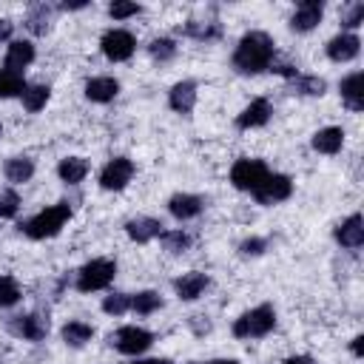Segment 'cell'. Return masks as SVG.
I'll return each instance as SVG.
<instances>
[{
    "label": "cell",
    "mask_w": 364,
    "mask_h": 364,
    "mask_svg": "<svg viewBox=\"0 0 364 364\" xmlns=\"http://www.w3.org/2000/svg\"><path fill=\"white\" fill-rule=\"evenodd\" d=\"M119 91V82L114 77H94L85 82V97L94 102H111Z\"/></svg>",
    "instance_id": "cell-19"
},
{
    "label": "cell",
    "mask_w": 364,
    "mask_h": 364,
    "mask_svg": "<svg viewBox=\"0 0 364 364\" xmlns=\"http://www.w3.org/2000/svg\"><path fill=\"white\" fill-rule=\"evenodd\" d=\"M293 88L304 97H321L327 91V82L321 77H293Z\"/></svg>",
    "instance_id": "cell-28"
},
{
    "label": "cell",
    "mask_w": 364,
    "mask_h": 364,
    "mask_svg": "<svg viewBox=\"0 0 364 364\" xmlns=\"http://www.w3.org/2000/svg\"><path fill=\"white\" fill-rule=\"evenodd\" d=\"M48 102V85H26V91H23V105H26V111H40L43 105Z\"/></svg>",
    "instance_id": "cell-29"
},
{
    "label": "cell",
    "mask_w": 364,
    "mask_h": 364,
    "mask_svg": "<svg viewBox=\"0 0 364 364\" xmlns=\"http://www.w3.org/2000/svg\"><path fill=\"white\" fill-rule=\"evenodd\" d=\"M270 111H273L270 102L259 97V100H253V102L236 117V125H239V128H259V125H264V122L270 119Z\"/></svg>",
    "instance_id": "cell-18"
},
{
    "label": "cell",
    "mask_w": 364,
    "mask_h": 364,
    "mask_svg": "<svg viewBox=\"0 0 364 364\" xmlns=\"http://www.w3.org/2000/svg\"><path fill=\"white\" fill-rule=\"evenodd\" d=\"M276 324V310L270 304H259L247 313H242L233 324V336L236 338H259V336H267Z\"/></svg>",
    "instance_id": "cell-3"
},
{
    "label": "cell",
    "mask_w": 364,
    "mask_h": 364,
    "mask_svg": "<svg viewBox=\"0 0 364 364\" xmlns=\"http://www.w3.org/2000/svg\"><path fill=\"white\" fill-rule=\"evenodd\" d=\"M361 341H364L361 336H355V338H353V353H355V355H361V353H364V344H361Z\"/></svg>",
    "instance_id": "cell-42"
},
{
    "label": "cell",
    "mask_w": 364,
    "mask_h": 364,
    "mask_svg": "<svg viewBox=\"0 0 364 364\" xmlns=\"http://www.w3.org/2000/svg\"><path fill=\"white\" fill-rule=\"evenodd\" d=\"M23 91H26L23 74L9 71V68H0V97L6 100V97H17V94H23Z\"/></svg>",
    "instance_id": "cell-26"
},
{
    "label": "cell",
    "mask_w": 364,
    "mask_h": 364,
    "mask_svg": "<svg viewBox=\"0 0 364 364\" xmlns=\"http://www.w3.org/2000/svg\"><path fill=\"white\" fill-rule=\"evenodd\" d=\"M9 37H11V23L0 20V40H9Z\"/></svg>",
    "instance_id": "cell-40"
},
{
    "label": "cell",
    "mask_w": 364,
    "mask_h": 364,
    "mask_svg": "<svg viewBox=\"0 0 364 364\" xmlns=\"http://www.w3.org/2000/svg\"><path fill=\"white\" fill-rule=\"evenodd\" d=\"M358 48H361V40L355 34H350V31H341L327 43V57L336 60V63H347V60H353L358 54Z\"/></svg>",
    "instance_id": "cell-11"
},
{
    "label": "cell",
    "mask_w": 364,
    "mask_h": 364,
    "mask_svg": "<svg viewBox=\"0 0 364 364\" xmlns=\"http://www.w3.org/2000/svg\"><path fill=\"white\" fill-rule=\"evenodd\" d=\"M336 239H338V245H344V247H361V242H364V222H361V216L358 213H353V216H347L338 228H336Z\"/></svg>",
    "instance_id": "cell-16"
},
{
    "label": "cell",
    "mask_w": 364,
    "mask_h": 364,
    "mask_svg": "<svg viewBox=\"0 0 364 364\" xmlns=\"http://www.w3.org/2000/svg\"><path fill=\"white\" fill-rule=\"evenodd\" d=\"M185 34H191L196 40H213V37H219V23H196V20H191L185 26Z\"/></svg>",
    "instance_id": "cell-33"
},
{
    "label": "cell",
    "mask_w": 364,
    "mask_h": 364,
    "mask_svg": "<svg viewBox=\"0 0 364 364\" xmlns=\"http://www.w3.org/2000/svg\"><path fill=\"white\" fill-rule=\"evenodd\" d=\"M321 14H324V6L321 3L304 0V3H299V9L290 17V28L293 31H310V28H316L321 23Z\"/></svg>",
    "instance_id": "cell-10"
},
{
    "label": "cell",
    "mask_w": 364,
    "mask_h": 364,
    "mask_svg": "<svg viewBox=\"0 0 364 364\" xmlns=\"http://www.w3.org/2000/svg\"><path fill=\"white\" fill-rule=\"evenodd\" d=\"M284 364H316L313 358H307V355H296V358H287Z\"/></svg>",
    "instance_id": "cell-41"
},
{
    "label": "cell",
    "mask_w": 364,
    "mask_h": 364,
    "mask_svg": "<svg viewBox=\"0 0 364 364\" xmlns=\"http://www.w3.org/2000/svg\"><path fill=\"white\" fill-rule=\"evenodd\" d=\"M136 364H168V361H162V358H145V361H136Z\"/></svg>",
    "instance_id": "cell-45"
},
{
    "label": "cell",
    "mask_w": 364,
    "mask_h": 364,
    "mask_svg": "<svg viewBox=\"0 0 364 364\" xmlns=\"http://www.w3.org/2000/svg\"><path fill=\"white\" fill-rule=\"evenodd\" d=\"M162 247L168 253H185L191 247V236L182 230H162Z\"/></svg>",
    "instance_id": "cell-31"
},
{
    "label": "cell",
    "mask_w": 364,
    "mask_h": 364,
    "mask_svg": "<svg viewBox=\"0 0 364 364\" xmlns=\"http://www.w3.org/2000/svg\"><path fill=\"white\" fill-rule=\"evenodd\" d=\"M276 48H273V37L264 34V31H247L236 51H233V65L236 71L242 74H259L264 68H270V60H273Z\"/></svg>",
    "instance_id": "cell-1"
},
{
    "label": "cell",
    "mask_w": 364,
    "mask_h": 364,
    "mask_svg": "<svg viewBox=\"0 0 364 364\" xmlns=\"http://www.w3.org/2000/svg\"><path fill=\"white\" fill-rule=\"evenodd\" d=\"M11 330L23 338H31V341H40L46 333H48V318L40 316V313H31V316H17V321L11 324Z\"/></svg>",
    "instance_id": "cell-17"
},
{
    "label": "cell",
    "mask_w": 364,
    "mask_h": 364,
    "mask_svg": "<svg viewBox=\"0 0 364 364\" xmlns=\"http://www.w3.org/2000/svg\"><path fill=\"white\" fill-rule=\"evenodd\" d=\"M341 145H344V131L336 128V125L321 128V131L313 134V148H316L318 154H338Z\"/></svg>",
    "instance_id": "cell-22"
},
{
    "label": "cell",
    "mask_w": 364,
    "mask_h": 364,
    "mask_svg": "<svg viewBox=\"0 0 364 364\" xmlns=\"http://www.w3.org/2000/svg\"><path fill=\"white\" fill-rule=\"evenodd\" d=\"M111 344L119 350V353H125V355H139V353H145L151 344H154V336L148 333V330H142V327H119L114 336H111Z\"/></svg>",
    "instance_id": "cell-6"
},
{
    "label": "cell",
    "mask_w": 364,
    "mask_h": 364,
    "mask_svg": "<svg viewBox=\"0 0 364 364\" xmlns=\"http://www.w3.org/2000/svg\"><path fill=\"white\" fill-rule=\"evenodd\" d=\"M361 23H364V3L361 0L350 3L347 9H341V26L344 28H358Z\"/></svg>",
    "instance_id": "cell-32"
},
{
    "label": "cell",
    "mask_w": 364,
    "mask_h": 364,
    "mask_svg": "<svg viewBox=\"0 0 364 364\" xmlns=\"http://www.w3.org/2000/svg\"><path fill=\"white\" fill-rule=\"evenodd\" d=\"M85 6H88V0H77V3H63V9H71V11H74V9H85Z\"/></svg>",
    "instance_id": "cell-43"
},
{
    "label": "cell",
    "mask_w": 364,
    "mask_h": 364,
    "mask_svg": "<svg viewBox=\"0 0 364 364\" xmlns=\"http://www.w3.org/2000/svg\"><path fill=\"white\" fill-rule=\"evenodd\" d=\"M341 100L350 111H361L364 108V74L355 71L350 77L341 80Z\"/></svg>",
    "instance_id": "cell-14"
},
{
    "label": "cell",
    "mask_w": 364,
    "mask_h": 364,
    "mask_svg": "<svg viewBox=\"0 0 364 364\" xmlns=\"http://www.w3.org/2000/svg\"><path fill=\"white\" fill-rule=\"evenodd\" d=\"M208 364H239V361H233V358H213V361H208Z\"/></svg>",
    "instance_id": "cell-44"
},
{
    "label": "cell",
    "mask_w": 364,
    "mask_h": 364,
    "mask_svg": "<svg viewBox=\"0 0 364 364\" xmlns=\"http://www.w3.org/2000/svg\"><path fill=\"white\" fill-rule=\"evenodd\" d=\"M168 102H171V108H173L176 114H191L193 105H196V85H193L191 80L176 82V85L171 88V94H168Z\"/></svg>",
    "instance_id": "cell-15"
},
{
    "label": "cell",
    "mask_w": 364,
    "mask_h": 364,
    "mask_svg": "<svg viewBox=\"0 0 364 364\" xmlns=\"http://www.w3.org/2000/svg\"><path fill=\"white\" fill-rule=\"evenodd\" d=\"M0 131H3V128H0Z\"/></svg>",
    "instance_id": "cell-46"
},
{
    "label": "cell",
    "mask_w": 364,
    "mask_h": 364,
    "mask_svg": "<svg viewBox=\"0 0 364 364\" xmlns=\"http://www.w3.org/2000/svg\"><path fill=\"white\" fill-rule=\"evenodd\" d=\"M48 20H51V9H48L46 3H37V6L28 11V20H26V26H28V31H34V34H46V28H48Z\"/></svg>",
    "instance_id": "cell-27"
},
{
    "label": "cell",
    "mask_w": 364,
    "mask_h": 364,
    "mask_svg": "<svg viewBox=\"0 0 364 364\" xmlns=\"http://www.w3.org/2000/svg\"><path fill=\"white\" fill-rule=\"evenodd\" d=\"M168 210H171L176 219H193V216H199V210H202V199L193 196V193H173V196L168 199Z\"/></svg>",
    "instance_id": "cell-20"
},
{
    "label": "cell",
    "mask_w": 364,
    "mask_h": 364,
    "mask_svg": "<svg viewBox=\"0 0 364 364\" xmlns=\"http://www.w3.org/2000/svg\"><path fill=\"white\" fill-rule=\"evenodd\" d=\"M125 230H128V236H131L134 242L145 245V242H151V239L162 236V222H159V219H154V216H136V219H128Z\"/></svg>",
    "instance_id": "cell-12"
},
{
    "label": "cell",
    "mask_w": 364,
    "mask_h": 364,
    "mask_svg": "<svg viewBox=\"0 0 364 364\" xmlns=\"http://www.w3.org/2000/svg\"><path fill=\"white\" fill-rule=\"evenodd\" d=\"M210 284V279L205 276V273H185V276H179L176 282H173V290H176V296L182 299V301H193V299H199L202 293H205V287Z\"/></svg>",
    "instance_id": "cell-13"
},
{
    "label": "cell",
    "mask_w": 364,
    "mask_h": 364,
    "mask_svg": "<svg viewBox=\"0 0 364 364\" xmlns=\"http://www.w3.org/2000/svg\"><path fill=\"white\" fill-rule=\"evenodd\" d=\"M34 176V162L28 156H11L6 162V179L14 182V185H23Z\"/></svg>",
    "instance_id": "cell-24"
},
{
    "label": "cell",
    "mask_w": 364,
    "mask_h": 364,
    "mask_svg": "<svg viewBox=\"0 0 364 364\" xmlns=\"http://www.w3.org/2000/svg\"><path fill=\"white\" fill-rule=\"evenodd\" d=\"M159 304H162V299H159V293H154V290H142V293L131 296V310H136L139 316L154 313Z\"/></svg>",
    "instance_id": "cell-30"
},
{
    "label": "cell",
    "mask_w": 364,
    "mask_h": 364,
    "mask_svg": "<svg viewBox=\"0 0 364 364\" xmlns=\"http://www.w3.org/2000/svg\"><path fill=\"white\" fill-rule=\"evenodd\" d=\"M264 247H267V242H264V239H256V236H253V239H245V242L239 245V250H242L245 256H259Z\"/></svg>",
    "instance_id": "cell-39"
},
{
    "label": "cell",
    "mask_w": 364,
    "mask_h": 364,
    "mask_svg": "<svg viewBox=\"0 0 364 364\" xmlns=\"http://www.w3.org/2000/svg\"><path fill=\"white\" fill-rule=\"evenodd\" d=\"M100 46H102V54H105L108 60L122 63V60H128V57L134 54L136 40H134V34L125 31V28H111V31L102 34V43H100Z\"/></svg>",
    "instance_id": "cell-7"
},
{
    "label": "cell",
    "mask_w": 364,
    "mask_h": 364,
    "mask_svg": "<svg viewBox=\"0 0 364 364\" xmlns=\"http://www.w3.org/2000/svg\"><path fill=\"white\" fill-rule=\"evenodd\" d=\"M142 9L136 6V3H125V0H117V3H111L108 6V14L114 17V20H125V17H134V14H139Z\"/></svg>",
    "instance_id": "cell-38"
},
{
    "label": "cell",
    "mask_w": 364,
    "mask_h": 364,
    "mask_svg": "<svg viewBox=\"0 0 364 364\" xmlns=\"http://www.w3.org/2000/svg\"><path fill=\"white\" fill-rule=\"evenodd\" d=\"M20 299V287L11 276H0V307H11Z\"/></svg>",
    "instance_id": "cell-36"
},
{
    "label": "cell",
    "mask_w": 364,
    "mask_h": 364,
    "mask_svg": "<svg viewBox=\"0 0 364 364\" xmlns=\"http://www.w3.org/2000/svg\"><path fill=\"white\" fill-rule=\"evenodd\" d=\"M57 173H60V179H63V182L77 185V182H82V179H85V173H88V162H85L82 156H65V159L60 162Z\"/></svg>",
    "instance_id": "cell-23"
},
{
    "label": "cell",
    "mask_w": 364,
    "mask_h": 364,
    "mask_svg": "<svg viewBox=\"0 0 364 364\" xmlns=\"http://www.w3.org/2000/svg\"><path fill=\"white\" fill-rule=\"evenodd\" d=\"M31 60H34V46L28 40H14L9 46V51H6V68L9 71L20 74V68H26Z\"/></svg>",
    "instance_id": "cell-21"
},
{
    "label": "cell",
    "mask_w": 364,
    "mask_h": 364,
    "mask_svg": "<svg viewBox=\"0 0 364 364\" xmlns=\"http://www.w3.org/2000/svg\"><path fill=\"white\" fill-rule=\"evenodd\" d=\"M128 307H131V296H128V293H111V296H105V301H102V310L111 313V316H122Z\"/></svg>",
    "instance_id": "cell-35"
},
{
    "label": "cell",
    "mask_w": 364,
    "mask_h": 364,
    "mask_svg": "<svg viewBox=\"0 0 364 364\" xmlns=\"http://www.w3.org/2000/svg\"><path fill=\"white\" fill-rule=\"evenodd\" d=\"M17 208H20L17 193H14L11 188H0V216H3V219H11V216L17 213Z\"/></svg>",
    "instance_id": "cell-37"
},
{
    "label": "cell",
    "mask_w": 364,
    "mask_h": 364,
    "mask_svg": "<svg viewBox=\"0 0 364 364\" xmlns=\"http://www.w3.org/2000/svg\"><path fill=\"white\" fill-rule=\"evenodd\" d=\"M131 176H134V162H131L128 156H117V159H111V162L102 168L100 185H102L105 191H122V188L131 182Z\"/></svg>",
    "instance_id": "cell-8"
},
{
    "label": "cell",
    "mask_w": 364,
    "mask_h": 364,
    "mask_svg": "<svg viewBox=\"0 0 364 364\" xmlns=\"http://www.w3.org/2000/svg\"><path fill=\"white\" fill-rule=\"evenodd\" d=\"M68 219H71V208H68L65 202H60V205H51V208H46V210H40L37 216H31L23 230H26L31 239H48V236L60 233Z\"/></svg>",
    "instance_id": "cell-2"
},
{
    "label": "cell",
    "mask_w": 364,
    "mask_h": 364,
    "mask_svg": "<svg viewBox=\"0 0 364 364\" xmlns=\"http://www.w3.org/2000/svg\"><path fill=\"white\" fill-rule=\"evenodd\" d=\"M114 276H117V264L111 259H91L77 273V290H82V293L102 290L114 282Z\"/></svg>",
    "instance_id": "cell-4"
},
{
    "label": "cell",
    "mask_w": 364,
    "mask_h": 364,
    "mask_svg": "<svg viewBox=\"0 0 364 364\" xmlns=\"http://www.w3.org/2000/svg\"><path fill=\"white\" fill-rule=\"evenodd\" d=\"M91 336H94V330H91V324H85V321H68V324L63 327V341H65L68 347H82L85 341H91Z\"/></svg>",
    "instance_id": "cell-25"
},
{
    "label": "cell",
    "mask_w": 364,
    "mask_h": 364,
    "mask_svg": "<svg viewBox=\"0 0 364 364\" xmlns=\"http://www.w3.org/2000/svg\"><path fill=\"white\" fill-rule=\"evenodd\" d=\"M290 191H293V182L284 173H270L253 196L259 199V205H276V202H284L290 196Z\"/></svg>",
    "instance_id": "cell-9"
},
{
    "label": "cell",
    "mask_w": 364,
    "mask_h": 364,
    "mask_svg": "<svg viewBox=\"0 0 364 364\" xmlns=\"http://www.w3.org/2000/svg\"><path fill=\"white\" fill-rule=\"evenodd\" d=\"M267 176H270V171L262 159H247L245 156V159H236L233 168H230V182L239 191H250V193H256Z\"/></svg>",
    "instance_id": "cell-5"
},
{
    "label": "cell",
    "mask_w": 364,
    "mask_h": 364,
    "mask_svg": "<svg viewBox=\"0 0 364 364\" xmlns=\"http://www.w3.org/2000/svg\"><path fill=\"white\" fill-rule=\"evenodd\" d=\"M148 51H151L154 60H171L176 54V43L171 37H156V40H151Z\"/></svg>",
    "instance_id": "cell-34"
}]
</instances>
